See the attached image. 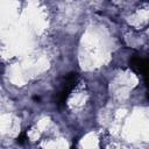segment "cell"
Listing matches in <instances>:
<instances>
[{
    "mask_svg": "<svg viewBox=\"0 0 149 149\" xmlns=\"http://www.w3.org/2000/svg\"><path fill=\"white\" fill-rule=\"evenodd\" d=\"M77 81H78V74L76 72H70L65 79H64V83L62 85V88L58 93V97H57V105L58 106H63L65 105L69 95L71 94L72 90L76 87L77 85Z\"/></svg>",
    "mask_w": 149,
    "mask_h": 149,
    "instance_id": "obj_1",
    "label": "cell"
},
{
    "mask_svg": "<svg viewBox=\"0 0 149 149\" xmlns=\"http://www.w3.org/2000/svg\"><path fill=\"white\" fill-rule=\"evenodd\" d=\"M129 68L137 74L141 76H146L147 74V66H148V62L146 58L139 56V55H134L129 58L128 61Z\"/></svg>",
    "mask_w": 149,
    "mask_h": 149,
    "instance_id": "obj_2",
    "label": "cell"
},
{
    "mask_svg": "<svg viewBox=\"0 0 149 149\" xmlns=\"http://www.w3.org/2000/svg\"><path fill=\"white\" fill-rule=\"evenodd\" d=\"M27 140H28V136H27V133H26V132H22V133L17 136V139H16L17 143H20V144H23Z\"/></svg>",
    "mask_w": 149,
    "mask_h": 149,
    "instance_id": "obj_3",
    "label": "cell"
}]
</instances>
